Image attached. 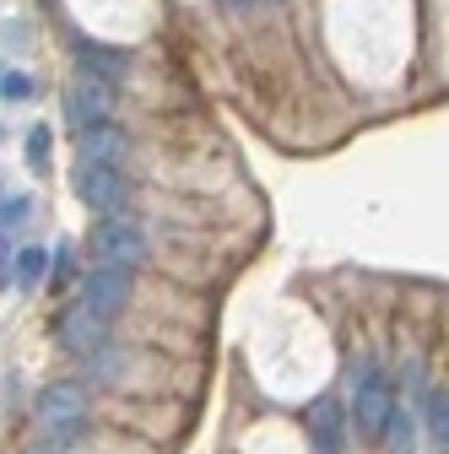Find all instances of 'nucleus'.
<instances>
[{"label": "nucleus", "instance_id": "7ed1b4c3", "mask_svg": "<svg viewBox=\"0 0 449 454\" xmlns=\"http://www.w3.org/2000/svg\"><path fill=\"white\" fill-rule=\"evenodd\" d=\"M146 233L120 211V216H103L98 227H92V265H120V270H136V265H146Z\"/></svg>", "mask_w": 449, "mask_h": 454}, {"label": "nucleus", "instance_id": "dca6fc26", "mask_svg": "<svg viewBox=\"0 0 449 454\" xmlns=\"http://www.w3.org/2000/svg\"><path fill=\"white\" fill-rule=\"evenodd\" d=\"M0 92H6V103H22V98L33 92V82H28L22 71H6V82H0Z\"/></svg>", "mask_w": 449, "mask_h": 454}, {"label": "nucleus", "instance_id": "9b49d317", "mask_svg": "<svg viewBox=\"0 0 449 454\" xmlns=\"http://www.w3.org/2000/svg\"><path fill=\"white\" fill-rule=\"evenodd\" d=\"M428 433H433L438 454H449V389H433L428 395Z\"/></svg>", "mask_w": 449, "mask_h": 454}, {"label": "nucleus", "instance_id": "1a4fd4ad", "mask_svg": "<svg viewBox=\"0 0 449 454\" xmlns=\"http://www.w3.org/2000/svg\"><path fill=\"white\" fill-rule=\"evenodd\" d=\"M54 270V260L33 244V249H17V265H12V254H6V287H38V281Z\"/></svg>", "mask_w": 449, "mask_h": 454}, {"label": "nucleus", "instance_id": "9d476101", "mask_svg": "<svg viewBox=\"0 0 449 454\" xmlns=\"http://www.w3.org/2000/svg\"><path fill=\"white\" fill-rule=\"evenodd\" d=\"M384 449H390V454H412V449H417V417H412L406 406H396V417H390Z\"/></svg>", "mask_w": 449, "mask_h": 454}, {"label": "nucleus", "instance_id": "0eeeda50", "mask_svg": "<svg viewBox=\"0 0 449 454\" xmlns=\"http://www.w3.org/2000/svg\"><path fill=\"white\" fill-rule=\"evenodd\" d=\"M82 303H92L98 314L114 319L130 303V270H120V265H92L82 276Z\"/></svg>", "mask_w": 449, "mask_h": 454}, {"label": "nucleus", "instance_id": "4468645a", "mask_svg": "<svg viewBox=\"0 0 449 454\" xmlns=\"http://www.w3.org/2000/svg\"><path fill=\"white\" fill-rule=\"evenodd\" d=\"M76 363H82V368H87V373H92V379H114V373H120V363H125V357H120V352H114V347H98V352H87V357H76Z\"/></svg>", "mask_w": 449, "mask_h": 454}, {"label": "nucleus", "instance_id": "6ab92c4d", "mask_svg": "<svg viewBox=\"0 0 449 454\" xmlns=\"http://www.w3.org/2000/svg\"><path fill=\"white\" fill-rule=\"evenodd\" d=\"M239 6H244V0H239Z\"/></svg>", "mask_w": 449, "mask_h": 454}, {"label": "nucleus", "instance_id": "6e6552de", "mask_svg": "<svg viewBox=\"0 0 449 454\" xmlns=\"http://www.w3.org/2000/svg\"><path fill=\"white\" fill-rule=\"evenodd\" d=\"M130 152V136L125 130H114V125H87V130H76V157L82 162H108V168H120V157Z\"/></svg>", "mask_w": 449, "mask_h": 454}, {"label": "nucleus", "instance_id": "f8f14e48", "mask_svg": "<svg viewBox=\"0 0 449 454\" xmlns=\"http://www.w3.org/2000/svg\"><path fill=\"white\" fill-rule=\"evenodd\" d=\"M314 438H319V454H335V438H342V411L330 401L314 406Z\"/></svg>", "mask_w": 449, "mask_h": 454}, {"label": "nucleus", "instance_id": "39448f33", "mask_svg": "<svg viewBox=\"0 0 449 454\" xmlns=\"http://www.w3.org/2000/svg\"><path fill=\"white\" fill-rule=\"evenodd\" d=\"M54 340H60V352L87 357V352L108 347V314H98L92 303H82V298H76V303L60 314V325H54Z\"/></svg>", "mask_w": 449, "mask_h": 454}, {"label": "nucleus", "instance_id": "423d86ee", "mask_svg": "<svg viewBox=\"0 0 449 454\" xmlns=\"http://www.w3.org/2000/svg\"><path fill=\"white\" fill-rule=\"evenodd\" d=\"M108 108H114V87H108V76H92L82 71L66 92V114H71V125L87 130V125H103L108 120Z\"/></svg>", "mask_w": 449, "mask_h": 454}, {"label": "nucleus", "instance_id": "a211bd4d", "mask_svg": "<svg viewBox=\"0 0 449 454\" xmlns=\"http://www.w3.org/2000/svg\"><path fill=\"white\" fill-rule=\"evenodd\" d=\"M71 276V249H54V281Z\"/></svg>", "mask_w": 449, "mask_h": 454}, {"label": "nucleus", "instance_id": "f3484780", "mask_svg": "<svg viewBox=\"0 0 449 454\" xmlns=\"http://www.w3.org/2000/svg\"><path fill=\"white\" fill-rule=\"evenodd\" d=\"M28 157L43 168V157H49V125H38V130H28Z\"/></svg>", "mask_w": 449, "mask_h": 454}, {"label": "nucleus", "instance_id": "ddd939ff", "mask_svg": "<svg viewBox=\"0 0 449 454\" xmlns=\"http://www.w3.org/2000/svg\"><path fill=\"white\" fill-rule=\"evenodd\" d=\"M120 54H108V49H92V43H82V71H92V76H108V82H114L120 76Z\"/></svg>", "mask_w": 449, "mask_h": 454}, {"label": "nucleus", "instance_id": "f257e3e1", "mask_svg": "<svg viewBox=\"0 0 449 454\" xmlns=\"http://www.w3.org/2000/svg\"><path fill=\"white\" fill-rule=\"evenodd\" d=\"M33 417H38V433H43V438L71 443V438L82 433V422H87V384H76V379L49 384V389L38 395Z\"/></svg>", "mask_w": 449, "mask_h": 454}, {"label": "nucleus", "instance_id": "20e7f679", "mask_svg": "<svg viewBox=\"0 0 449 454\" xmlns=\"http://www.w3.org/2000/svg\"><path fill=\"white\" fill-rule=\"evenodd\" d=\"M71 184H76V200H87V206L103 211V216H120V211L130 206L125 174H120V168H108V162H76Z\"/></svg>", "mask_w": 449, "mask_h": 454}, {"label": "nucleus", "instance_id": "f03ea898", "mask_svg": "<svg viewBox=\"0 0 449 454\" xmlns=\"http://www.w3.org/2000/svg\"><path fill=\"white\" fill-rule=\"evenodd\" d=\"M396 389H390V379L374 368V363H358L352 368V422L363 438H384L390 417H396Z\"/></svg>", "mask_w": 449, "mask_h": 454}, {"label": "nucleus", "instance_id": "2eb2a0df", "mask_svg": "<svg viewBox=\"0 0 449 454\" xmlns=\"http://www.w3.org/2000/svg\"><path fill=\"white\" fill-rule=\"evenodd\" d=\"M0 222H6V233H12V227H22V222H28V195H6V206H0Z\"/></svg>", "mask_w": 449, "mask_h": 454}]
</instances>
